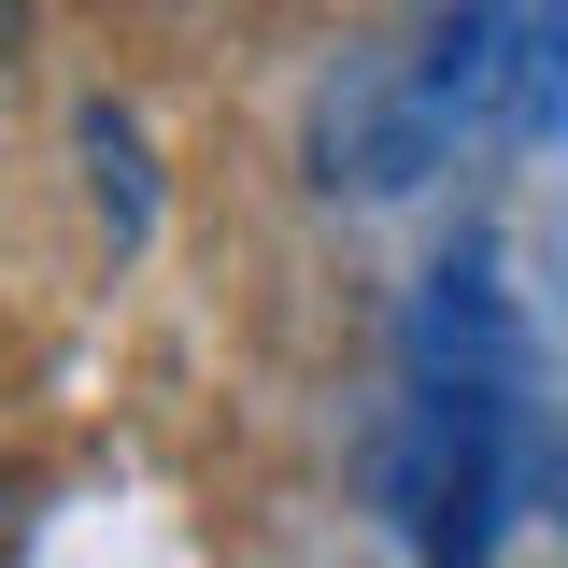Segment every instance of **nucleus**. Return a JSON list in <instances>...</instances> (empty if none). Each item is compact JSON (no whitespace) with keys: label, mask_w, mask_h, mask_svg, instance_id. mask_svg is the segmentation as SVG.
I'll return each instance as SVG.
<instances>
[{"label":"nucleus","mask_w":568,"mask_h":568,"mask_svg":"<svg viewBox=\"0 0 568 568\" xmlns=\"http://www.w3.org/2000/svg\"><path fill=\"white\" fill-rule=\"evenodd\" d=\"M511 384H413L398 413V526L426 568H484L497 511H511Z\"/></svg>","instance_id":"1"},{"label":"nucleus","mask_w":568,"mask_h":568,"mask_svg":"<svg viewBox=\"0 0 568 568\" xmlns=\"http://www.w3.org/2000/svg\"><path fill=\"white\" fill-rule=\"evenodd\" d=\"M413 85L469 142H555L568 129V14H426Z\"/></svg>","instance_id":"2"},{"label":"nucleus","mask_w":568,"mask_h":568,"mask_svg":"<svg viewBox=\"0 0 568 568\" xmlns=\"http://www.w3.org/2000/svg\"><path fill=\"white\" fill-rule=\"evenodd\" d=\"M440 142L455 129L413 85V58H327V85H313V185L327 200H398L440 171Z\"/></svg>","instance_id":"3"},{"label":"nucleus","mask_w":568,"mask_h":568,"mask_svg":"<svg viewBox=\"0 0 568 568\" xmlns=\"http://www.w3.org/2000/svg\"><path fill=\"white\" fill-rule=\"evenodd\" d=\"M413 384H511L526 398V327H511V284L497 242H455L413 298Z\"/></svg>","instance_id":"4"},{"label":"nucleus","mask_w":568,"mask_h":568,"mask_svg":"<svg viewBox=\"0 0 568 568\" xmlns=\"http://www.w3.org/2000/svg\"><path fill=\"white\" fill-rule=\"evenodd\" d=\"M85 171H100V213L142 227V142H129V114H85Z\"/></svg>","instance_id":"5"},{"label":"nucleus","mask_w":568,"mask_h":568,"mask_svg":"<svg viewBox=\"0 0 568 568\" xmlns=\"http://www.w3.org/2000/svg\"><path fill=\"white\" fill-rule=\"evenodd\" d=\"M540 497H555V540H568V455H555V469H540Z\"/></svg>","instance_id":"6"}]
</instances>
